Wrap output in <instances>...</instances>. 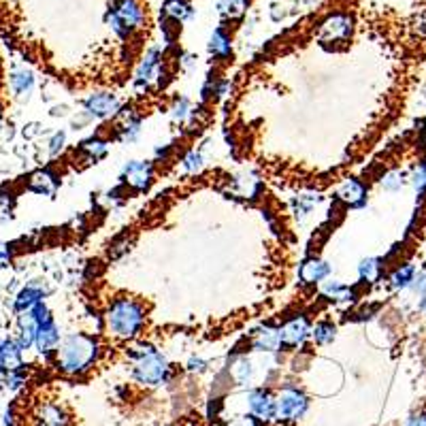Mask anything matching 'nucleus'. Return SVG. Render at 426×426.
Returning a JSON list of instances; mask_svg holds the SVG:
<instances>
[{"mask_svg":"<svg viewBox=\"0 0 426 426\" xmlns=\"http://www.w3.org/2000/svg\"><path fill=\"white\" fill-rule=\"evenodd\" d=\"M311 320L307 313H292L279 326L281 333V352H301L311 339Z\"/></svg>","mask_w":426,"mask_h":426,"instance_id":"6e6552de","label":"nucleus"},{"mask_svg":"<svg viewBox=\"0 0 426 426\" xmlns=\"http://www.w3.org/2000/svg\"><path fill=\"white\" fill-rule=\"evenodd\" d=\"M62 333H60V326L58 322L53 320V316L49 320H45L38 331H36V339H34V350L38 356H51L56 354V350L60 348L62 343Z\"/></svg>","mask_w":426,"mask_h":426,"instance_id":"2eb2a0df","label":"nucleus"},{"mask_svg":"<svg viewBox=\"0 0 426 426\" xmlns=\"http://www.w3.org/2000/svg\"><path fill=\"white\" fill-rule=\"evenodd\" d=\"M335 201L348 209H363L369 201V186L360 177H346L335 192Z\"/></svg>","mask_w":426,"mask_h":426,"instance_id":"ddd939ff","label":"nucleus"},{"mask_svg":"<svg viewBox=\"0 0 426 426\" xmlns=\"http://www.w3.org/2000/svg\"><path fill=\"white\" fill-rule=\"evenodd\" d=\"M378 182H380L382 190H386V192H399L407 184V175L403 171H399V169H390V171L382 173Z\"/></svg>","mask_w":426,"mask_h":426,"instance_id":"473e14b6","label":"nucleus"},{"mask_svg":"<svg viewBox=\"0 0 426 426\" xmlns=\"http://www.w3.org/2000/svg\"><path fill=\"white\" fill-rule=\"evenodd\" d=\"M58 186H60L58 175L49 169H41V171L32 173L30 180H28V190L38 194V197H53Z\"/></svg>","mask_w":426,"mask_h":426,"instance_id":"412c9836","label":"nucleus"},{"mask_svg":"<svg viewBox=\"0 0 426 426\" xmlns=\"http://www.w3.org/2000/svg\"><path fill=\"white\" fill-rule=\"evenodd\" d=\"M410 182H412L414 190H416L420 197H426V158H422V160L412 169Z\"/></svg>","mask_w":426,"mask_h":426,"instance_id":"f704fd0d","label":"nucleus"},{"mask_svg":"<svg viewBox=\"0 0 426 426\" xmlns=\"http://www.w3.org/2000/svg\"><path fill=\"white\" fill-rule=\"evenodd\" d=\"M4 375H6V373L0 369V393H2V388H4Z\"/></svg>","mask_w":426,"mask_h":426,"instance_id":"c03bdc74","label":"nucleus"},{"mask_svg":"<svg viewBox=\"0 0 426 426\" xmlns=\"http://www.w3.org/2000/svg\"><path fill=\"white\" fill-rule=\"evenodd\" d=\"M28 382V375H26V369H19V371H11L4 375V388H9L11 393H17L26 386Z\"/></svg>","mask_w":426,"mask_h":426,"instance_id":"c9c22d12","label":"nucleus"},{"mask_svg":"<svg viewBox=\"0 0 426 426\" xmlns=\"http://www.w3.org/2000/svg\"><path fill=\"white\" fill-rule=\"evenodd\" d=\"M420 311H422V313H426V296L422 298V301H420Z\"/></svg>","mask_w":426,"mask_h":426,"instance_id":"a18cd8bd","label":"nucleus"},{"mask_svg":"<svg viewBox=\"0 0 426 426\" xmlns=\"http://www.w3.org/2000/svg\"><path fill=\"white\" fill-rule=\"evenodd\" d=\"M425 130H426V124H425Z\"/></svg>","mask_w":426,"mask_h":426,"instance_id":"de8ad7c7","label":"nucleus"},{"mask_svg":"<svg viewBox=\"0 0 426 426\" xmlns=\"http://www.w3.org/2000/svg\"><path fill=\"white\" fill-rule=\"evenodd\" d=\"M194 115V107L186 96H177L171 105V118L175 124H186L188 120H192Z\"/></svg>","mask_w":426,"mask_h":426,"instance_id":"72a5a7b5","label":"nucleus"},{"mask_svg":"<svg viewBox=\"0 0 426 426\" xmlns=\"http://www.w3.org/2000/svg\"><path fill=\"white\" fill-rule=\"evenodd\" d=\"M9 88L17 98H28L34 90V75L26 66H15L9 75Z\"/></svg>","mask_w":426,"mask_h":426,"instance_id":"4be33fe9","label":"nucleus"},{"mask_svg":"<svg viewBox=\"0 0 426 426\" xmlns=\"http://www.w3.org/2000/svg\"><path fill=\"white\" fill-rule=\"evenodd\" d=\"M15 209V197L9 190H0V219H9Z\"/></svg>","mask_w":426,"mask_h":426,"instance_id":"e433bc0d","label":"nucleus"},{"mask_svg":"<svg viewBox=\"0 0 426 426\" xmlns=\"http://www.w3.org/2000/svg\"><path fill=\"white\" fill-rule=\"evenodd\" d=\"M156 169L150 160H130L122 169V184L133 192H147L154 184Z\"/></svg>","mask_w":426,"mask_h":426,"instance_id":"9d476101","label":"nucleus"},{"mask_svg":"<svg viewBox=\"0 0 426 426\" xmlns=\"http://www.w3.org/2000/svg\"><path fill=\"white\" fill-rule=\"evenodd\" d=\"M230 380L237 386H249L254 380V363L247 356H239L230 365Z\"/></svg>","mask_w":426,"mask_h":426,"instance_id":"c85d7f7f","label":"nucleus"},{"mask_svg":"<svg viewBox=\"0 0 426 426\" xmlns=\"http://www.w3.org/2000/svg\"><path fill=\"white\" fill-rule=\"evenodd\" d=\"M126 358L133 363L130 367L133 382L143 388H160L173 375L169 358L150 341L143 339L130 341L126 346Z\"/></svg>","mask_w":426,"mask_h":426,"instance_id":"7ed1b4c3","label":"nucleus"},{"mask_svg":"<svg viewBox=\"0 0 426 426\" xmlns=\"http://www.w3.org/2000/svg\"><path fill=\"white\" fill-rule=\"evenodd\" d=\"M320 296L331 303H337V305H350V303H356V298H358L356 288L348 286L341 279H326L320 286Z\"/></svg>","mask_w":426,"mask_h":426,"instance_id":"a211bd4d","label":"nucleus"},{"mask_svg":"<svg viewBox=\"0 0 426 426\" xmlns=\"http://www.w3.org/2000/svg\"><path fill=\"white\" fill-rule=\"evenodd\" d=\"M209 56H212L215 62L224 64V62H230L232 58V36L228 34L226 28H215L209 36Z\"/></svg>","mask_w":426,"mask_h":426,"instance_id":"aec40b11","label":"nucleus"},{"mask_svg":"<svg viewBox=\"0 0 426 426\" xmlns=\"http://www.w3.org/2000/svg\"><path fill=\"white\" fill-rule=\"evenodd\" d=\"M103 328L118 341L141 339L147 328V305L128 294L111 298L103 313Z\"/></svg>","mask_w":426,"mask_h":426,"instance_id":"f257e3e1","label":"nucleus"},{"mask_svg":"<svg viewBox=\"0 0 426 426\" xmlns=\"http://www.w3.org/2000/svg\"><path fill=\"white\" fill-rule=\"evenodd\" d=\"M384 275V260L382 258H363L360 264H358V279L367 286H373L382 279Z\"/></svg>","mask_w":426,"mask_h":426,"instance_id":"a878e982","label":"nucleus"},{"mask_svg":"<svg viewBox=\"0 0 426 426\" xmlns=\"http://www.w3.org/2000/svg\"><path fill=\"white\" fill-rule=\"evenodd\" d=\"M180 169L184 175H190V177H197L205 171V156L201 150H188L182 160H180Z\"/></svg>","mask_w":426,"mask_h":426,"instance_id":"c756f323","label":"nucleus"},{"mask_svg":"<svg viewBox=\"0 0 426 426\" xmlns=\"http://www.w3.org/2000/svg\"><path fill=\"white\" fill-rule=\"evenodd\" d=\"M9 260H11V247H9V243L0 241V266H4Z\"/></svg>","mask_w":426,"mask_h":426,"instance_id":"a19ab883","label":"nucleus"},{"mask_svg":"<svg viewBox=\"0 0 426 426\" xmlns=\"http://www.w3.org/2000/svg\"><path fill=\"white\" fill-rule=\"evenodd\" d=\"M64 145H66V133H56V135L49 139V145H47L49 158H58V156L64 152Z\"/></svg>","mask_w":426,"mask_h":426,"instance_id":"4c0bfd02","label":"nucleus"},{"mask_svg":"<svg viewBox=\"0 0 426 426\" xmlns=\"http://www.w3.org/2000/svg\"><path fill=\"white\" fill-rule=\"evenodd\" d=\"M247 410H249V416H254L262 425L275 422V395L269 388L249 390L247 393Z\"/></svg>","mask_w":426,"mask_h":426,"instance_id":"4468645a","label":"nucleus"},{"mask_svg":"<svg viewBox=\"0 0 426 426\" xmlns=\"http://www.w3.org/2000/svg\"><path fill=\"white\" fill-rule=\"evenodd\" d=\"M45 298V290L41 286H26L17 292L15 301H13V311L15 313H24L28 309H32L36 303H41Z\"/></svg>","mask_w":426,"mask_h":426,"instance_id":"393cba45","label":"nucleus"},{"mask_svg":"<svg viewBox=\"0 0 426 426\" xmlns=\"http://www.w3.org/2000/svg\"><path fill=\"white\" fill-rule=\"evenodd\" d=\"M165 68H167V66H165V56H162V51H160L158 47H150V49L143 53V58H141V62H139V66H137V73H135V79H133L135 90H137L139 94H143V92H147L152 85L162 88V81H165V77H167V71H165Z\"/></svg>","mask_w":426,"mask_h":426,"instance_id":"423d86ee","label":"nucleus"},{"mask_svg":"<svg viewBox=\"0 0 426 426\" xmlns=\"http://www.w3.org/2000/svg\"><path fill=\"white\" fill-rule=\"evenodd\" d=\"M232 194L237 197V199H245V201H249V199H256V194L260 192V180L256 177V175H251V173H243V175H237V177H232Z\"/></svg>","mask_w":426,"mask_h":426,"instance_id":"b1692460","label":"nucleus"},{"mask_svg":"<svg viewBox=\"0 0 426 426\" xmlns=\"http://www.w3.org/2000/svg\"><path fill=\"white\" fill-rule=\"evenodd\" d=\"M122 109V103L118 94L113 92H94L83 100V113L92 120H109L115 118Z\"/></svg>","mask_w":426,"mask_h":426,"instance_id":"f8f14e48","label":"nucleus"},{"mask_svg":"<svg viewBox=\"0 0 426 426\" xmlns=\"http://www.w3.org/2000/svg\"><path fill=\"white\" fill-rule=\"evenodd\" d=\"M251 350L262 354L281 352V333L275 324H262L251 337Z\"/></svg>","mask_w":426,"mask_h":426,"instance_id":"f3484780","label":"nucleus"},{"mask_svg":"<svg viewBox=\"0 0 426 426\" xmlns=\"http://www.w3.org/2000/svg\"><path fill=\"white\" fill-rule=\"evenodd\" d=\"M309 410V397L307 393L292 382H286L275 393V422L292 425L298 422Z\"/></svg>","mask_w":426,"mask_h":426,"instance_id":"20e7f679","label":"nucleus"},{"mask_svg":"<svg viewBox=\"0 0 426 426\" xmlns=\"http://www.w3.org/2000/svg\"><path fill=\"white\" fill-rule=\"evenodd\" d=\"M186 369L192 375H203V373L209 371V360H205L201 356H190V360L186 363Z\"/></svg>","mask_w":426,"mask_h":426,"instance_id":"58836bf2","label":"nucleus"},{"mask_svg":"<svg viewBox=\"0 0 426 426\" xmlns=\"http://www.w3.org/2000/svg\"><path fill=\"white\" fill-rule=\"evenodd\" d=\"M414 277H416V266L412 262H403V264L395 266L393 273L388 275V286L393 290H397V292L399 290H407L412 286Z\"/></svg>","mask_w":426,"mask_h":426,"instance_id":"cd10ccee","label":"nucleus"},{"mask_svg":"<svg viewBox=\"0 0 426 426\" xmlns=\"http://www.w3.org/2000/svg\"><path fill=\"white\" fill-rule=\"evenodd\" d=\"M0 124H2V105H0Z\"/></svg>","mask_w":426,"mask_h":426,"instance_id":"49530a36","label":"nucleus"},{"mask_svg":"<svg viewBox=\"0 0 426 426\" xmlns=\"http://www.w3.org/2000/svg\"><path fill=\"white\" fill-rule=\"evenodd\" d=\"M107 24L118 36L130 38L145 26V9L139 0H115L107 13Z\"/></svg>","mask_w":426,"mask_h":426,"instance_id":"39448f33","label":"nucleus"},{"mask_svg":"<svg viewBox=\"0 0 426 426\" xmlns=\"http://www.w3.org/2000/svg\"><path fill=\"white\" fill-rule=\"evenodd\" d=\"M247 6H249V0H217V13L228 21L241 19Z\"/></svg>","mask_w":426,"mask_h":426,"instance_id":"2f4dec72","label":"nucleus"},{"mask_svg":"<svg viewBox=\"0 0 426 426\" xmlns=\"http://www.w3.org/2000/svg\"><path fill=\"white\" fill-rule=\"evenodd\" d=\"M162 13H165L167 19H171L175 24H184L194 15L192 6L186 0H167L165 6H162Z\"/></svg>","mask_w":426,"mask_h":426,"instance_id":"7c9ffc66","label":"nucleus"},{"mask_svg":"<svg viewBox=\"0 0 426 426\" xmlns=\"http://www.w3.org/2000/svg\"><path fill=\"white\" fill-rule=\"evenodd\" d=\"M32 426H71V414L60 403H38L32 412Z\"/></svg>","mask_w":426,"mask_h":426,"instance_id":"dca6fc26","label":"nucleus"},{"mask_svg":"<svg viewBox=\"0 0 426 426\" xmlns=\"http://www.w3.org/2000/svg\"><path fill=\"white\" fill-rule=\"evenodd\" d=\"M109 139H103V137H90L85 141L79 143V156L85 160V165H92V162H98L103 160L107 154H109Z\"/></svg>","mask_w":426,"mask_h":426,"instance_id":"5701e85b","label":"nucleus"},{"mask_svg":"<svg viewBox=\"0 0 426 426\" xmlns=\"http://www.w3.org/2000/svg\"><path fill=\"white\" fill-rule=\"evenodd\" d=\"M333 273V264L326 262L324 258L320 256H307L301 260L298 269H296V277H298V284L303 288H318L322 286Z\"/></svg>","mask_w":426,"mask_h":426,"instance_id":"9b49d317","label":"nucleus"},{"mask_svg":"<svg viewBox=\"0 0 426 426\" xmlns=\"http://www.w3.org/2000/svg\"><path fill=\"white\" fill-rule=\"evenodd\" d=\"M49 318H51V311H49L45 301L36 303L32 309H28L24 313H17V335H15V339H17V343L21 346L24 352L34 348L36 331Z\"/></svg>","mask_w":426,"mask_h":426,"instance_id":"1a4fd4ad","label":"nucleus"},{"mask_svg":"<svg viewBox=\"0 0 426 426\" xmlns=\"http://www.w3.org/2000/svg\"><path fill=\"white\" fill-rule=\"evenodd\" d=\"M0 369L4 373L26 369L24 367V350L17 343V339H11V337L0 339Z\"/></svg>","mask_w":426,"mask_h":426,"instance_id":"6ab92c4d","label":"nucleus"},{"mask_svg":"<svg viewBox=\"0 0 426 426\" xmlns=\"http://www.w3.org/2000/svg\"><path fill=\"white\" fill-rule=\"evenodd\" d=\"M232 426H262V422H260V420H256L254 416H245L243 420H239L237 425H232Z\"/></svg>","mask_w":426,"mask_h":426,"instance_id":"37998d69","label":"nucleus"},{"mask_svg":"<svg viewBox=\"0 0 426 426\" xmlns=\"http://www.w3.org/2000/svg\"><path fill=\"white\" fill-rule=\"evenodd\" d=\"M354 34V17L346 11H335L320 21L318 41L322 45H341L348 43Z\"/></svg>","mask_w":426,"mask_h":426,"instance_id":"0eeeda50","label":"nucleus"},{"mask_svg":"<svg viewBox=\"0 0 426 426\" xmlns=\"http://www.w3.org/2000/svg\"><path fill=\"white\" fill-rule=\"evenodd\" d=\"M410 290L416 292V294H420V296L426 294V271H416V277H414Z\"/></svg>","mask_w":426,"mask_h":426,"instance_id":"ea45409f","label":"nucleus"},{"mask_svg":"<svg viewBox=\"0 0 426 426\" xmlns=\"http://www.w3.org/2000/svg\"><path fill=\"white\" fill-rule=\"evenodd\" d=\"M405 426H426V412H420V414H414Z\"/></svg>","mask_w":426,"mask_h":426,"instance_id":"79ce46f5","label":"nucleus"},{"mask_svg":"<svg viewBox=\"0 0 426 426\" xmlns=\"http://www.w3.org/2000/svg\"><path fill=\"white\" fill-rule=\"evenodd\" d=\"M103 352H105L103 341L96 335L71 333L62 339L60 348L56 350L53 365L60 373L68 378H79L90 373L98 365Z\"/></svg>","mask_w":426,"mask_h":426,"instance_id":"f03ea898","label":"nucleus"},{"mask_svg":"<svg viewBox=\"0 0 426 426\" xmlns=\"http://www.w3.org/2000/svg\"><path fill=\"white\" fill-rule=\"evenodd\" d=\"M337 339V324L333 320H318L311 326V341L318 348H326L333 346Z\"/></svg>","mask_w":426,"mask_h":426,"instance_id":"bb28decb","label":"nucleus"}]
</instances>
